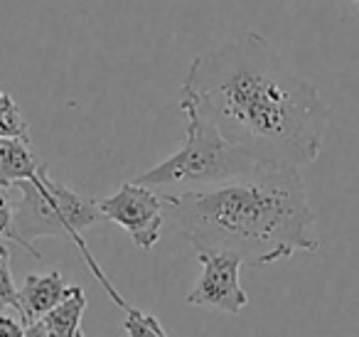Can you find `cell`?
<instances>
[{
  "instance_id": "5",
  "label": "cell",
  "mask_w": 359,
  "mask_h": 337,
  "mask_svg": "<svg viewBox=\"0 0 359 337\" xmlns=\"http://www.w3.org/2000/svg\"><path fill=\"white\" fill-rule=\"evenodd\" d=\"M104 219L118 224L140 251H150L160 242L165 202L155 190L138 183H123L114 194L99 199Z\"/></svg>"
},
{
  "instance_id": "17",
  "label": "cell",
  "mask_w": 359,
  "mask_h": 337,
  "mask_svg": "<svg viewBox=\"0 0 359 337\" xmlns=\"http://www.w3.org/2000/svg\"><path fill=\"white\" fill-rule=\"evenodd\" d=\"M74 337H84V332H76V335Z\"/></svg>"
},
{
  "instance_id": "6",
  "label": "cell",
  "mask_w": 359,
  "mask_h": 337,
  "mask_svg": "<svg viewBox=\"0 0 359 337\" xmlns=\"http://www.w3.org/2000/svg\"><path fill=\"white\" fill-rule=\"evenodd\" d=\"M197 261L200 276L187 293V303L226 315H239L249 305V296L241 286L244 261L231 251H197Z\"/></svg>"
},
{
  "instance_id": "9",
  "label": "cell",
  "mask_w": 359,
  "mask_h": 337,
  "mask_svg": "<svg viewBox=\"0 0 359 337\" xmlns=\"http://www.w3.org/2000/svg\"><path fill=\"white\" fill-rule=\"evenodd\" d=\"M86 310V293L79 286H69L67 298L57 308H52L40 325L50 337H74L81 332V315Z\"/></svg>"
},
{
  "instance_id": "13",
  "label": "cell",
  "mask_w": 359,
  "mask_h": 337,
  "mask_svg": "<svg viewBox=\"0 0 359 337\" xmlns=\"http://www.w3.org/2000/svg\"><path fill=\"white\" fill-rule=\"evenodd\" d=\"M0 239L20 244L15 229V199H13V190L8 187H0Z\"/></svg>"
},
{
  "instance_id": "12",
  "label": "cell",
  "mask_w": 359,
  "mask_h": 337,
  "mask_svg": "<svg viewBox=\"0 0 359 337\" xmlns=\"http://www.w3.org/2000/svg\"><path fill=\"white\" fill-rule=\"evenodd\" d=\"M13 308L20 312V288L13 281L11 271V249L0 244V310Z\"/></svg>"
},
{
  "instance_id": "7",
  "label": "cell",
  "mask_w": 359,
  "mask_h": 337,
  "mask_svg": "<svg viewBox=\"0 0 359 337\" xmlns=\"http://www.w3.org/2000/svg\"><path fill=\"white\" fill-rule=\"evenodd\" d=\"M69 293V286L60 271L50 273H30L20 288V317L22 325L40 322L52 308H57Z\"/></svg>"
},
{
  "instance_id": "4",
  "label": "cell",
  "mask_w": 359,
  "mask_h": 337,
  "mask_svg": "<svg viewBox=\"0 0 359 337\" xmlns=\"http://www.w3.org/2000/svg\"><path fill=\"white\" fill-rule=\"evenodd\" d=\"M13 199H15V229H18V237H20V246L25 249L32 258H42V253L37 251V246H35V239H40V237L72 239V242L81 249L91 273H94L96 281H101V286L106 288L111 300L118 308L126 305V298H121L118 293H116V288L111 286V281L104 276V271H101L99 263L94 261V256H91L89 249H86L84 239H81L84 229L104 222V214H101L96 199L81 197L79 192L67 187L65 183L52 180L50 173L42 175L37 183L15 185V187H13Z\"/></svg>"
},
{
  "instance_id": "16",
  "label": "cell",
  "mask_w": 359,
  "mask_h": 337,
  "mask_svg": "<svg viewBox=\"0 0 359 337\" xmlns=\"http://www.w3.org/2000/svg\"><path fill=\"white\" fill-rule=\"evenodd\" d=\"M352 3H354V6H357V11H359V0H352Z\"/></svg>"
},
{
  "instance_id": "2",
  "label": "cell",
  "mask_w": 359,
  "mask_h": 337,
  "mask_svg": "<svg viewBox=\"0 0 359 337\" xmlns=\"http://www.w3.org/2000/svg\"><path fill=\"white\" fill-rule=\"evenodd\" d=\"M163 202L197 251H231L249 266H271L320 249L318 217L295 165L266 163L231 183L168 194Z\"/></svg>"
},
{
  "instance_id": "10",
  "label": "cell",
  "mask_w": 359,
  "mask_h": 337,
  "mask_svg": "<svg viewBox=\"0 0 359 337\" xmlns=\"http://www.w3.org/2000/svg\"><path fill=\"white\" fill-rule=\"evenodd\" d=\"M0 138H15L30 143L27 121L22 119V111L15 104V99L6 91H0Z\"/></svg>"
},
{
  "instance_id": "11",
  "label": "cell",
  "mask_w": 359,
  "mask_h": 337,
  "mask_svg": "<svg viewBox=\"0 0 359 337\" xmlns=\"http://www.w3.org/2000/svg\"><path fill=\"white\" fill-rule=\"evenodd\" d=\"M123 310H126L123 330L128 337H168V332L163 330V325H160V320L155 315L138 310L130 303H126Z\"/></svg>"
},
{
  "instance_id": "3",
  "label": "cell",
  "mask_w": 359,
  "mask_h": 337,
  "mask_svg": "<svg viewBox=\"0 0 359 337\" xmlns=\"http://www.w3.org/2000/svg\"><path fill=\"white\" fill-rule=\"evenodd\" d=\"M180 111L187 119L185 145L155 168L140 173L133 183L155 190L160 197H168V194L217 187L266 165L264 160L254 158L239 145L229 143L217 131V126L205 114H200L190 101L180 99Z\"/></svg>"
},
{
  "instance_id": "14",
  "label": "cell",
  "mask_w": 359,
  "mask_h": 337,
  "mask_svg": "<svg viewBox=\"0 0 359 337\" xmlns=\"http://www.w3.org/2000/svg\"><path fill=\"white\" fill-rule=\"evenodd\" d=\"M25 332V325L15 320L11 315H0V337H22Z\"/></svg>"
},
{
  "instance_id": "8",
  "label": "cell",
  "mask_w": 359,
  "mask_h": 337,
  "mask_svg": "<svg viewBox=\"0 0 359 337\" xmlns=\"http://www.w3.org/2000/svg\"><path fill=\"white\" fill-rule=\"evenodd\" d=\"M45 173L47 165L32 155L30 143L0 138V187L13 190L22 183H37Z\"/></svg>"
},
{
  "instance_id": "1",
  "label": "cell",
  "mask_w": 359,
  "mask_h": 337,
  "mask_svg": "<svg viewBox=\"0 0 359 337\" xmlns=\"http://www.w3.org/2000/svg\"><path fill=\"white\" fill-rule=\"evenodd\" d=\"M180 94L229 143L264 163H315L332 121L318 86L254 30L197 55Z\"/></svg>"
},
{
  "instance_id": "15",
  "label": "cell",
  "mask_w": 359,
  "mask_h": 337,
  "mask_svg": "<svg viewBox=\"0 0 359 337\" xmlns=\"http://www.w3.org/2000/svg\"><path fill=\"white\" fill-rule=\"evenodd\" d=\"M22 337H50V335H47L45 327H42L40 322H35V325H27V327H25Z\"/></svg>"
}]
</instances>
